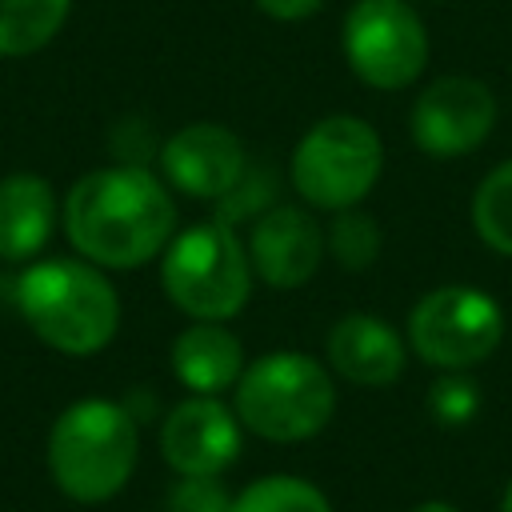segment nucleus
Segmentation results:
<instances>
[{"label":"nucleus","mask_w":512,"mask_h":512,"mask_svg":"<svg viewBox=\"0 0 512 512\" xmlns=\"http://www.w3.org/2000/svg\"><path fill=\"white\" fill-rule=\"evenodd\" d=\"M408 512H460V508H452V504H444V500H424V504H416V508H408Z\"/></svg>","instance_id":"nucleus-23"},{"label":"nucleus","mask_w":512,"mask_h":512,"mask_svg":"<svg viewBox=\"0 0 512 512\" xmlns=\"http://www.w3.org/2000/svg\"><path fill=\"white\" fill-rule=\"evenodd\" d=\"M492 128H496V96L488 84H480L472 76L432 80L408 112L412 144L436 160L476 152Z\"/></svg>","instance_id":"nucleus-9"},{"label":"nucleus","mask_w":512,"mask_h":512,"mask_svg":"<svg viewBox=\"0 0 512 512\" xmlns=\"http://www.w3.org/2000/svg\"><path fill=\"white\" fill-rule=\"evenodd\" d=\"M64 232L96 268H140L176 236V204L148 168L112 164L68 188Z\"/></svg>","instance_id":"nucleus-1"},{"label":"nucleus","mask_w":512,"mask_h":512,"mask_svg":"<svg viewBox=\"0 0 512 512\" xmlns=\"http://www.w3.org/2000/svg\"><path fill=\"white\" fill-rule=\"evenodd\" d=\"M244 248H248L252 276L264 280L268 288H280V292L308 284L316 276L324 252H328L320 224L312 220V212H304L296 204L268 208L252 224Z\"/></svg>","instance_id":"nucleus-12"},{"label":"nucleus","mask_w":512,"mask_h":512,"mask_svg":"<svg viewBox=\"0 0 512 512\" xmlns=\"http://www.w3.org/2000/svg\"><path fill=\"white\" fill-rule=\"evenodd\" d=\"M500 340L504 312L488 292L472 284L428 288L408 312V348L440 372L484 364L500 348Z\"/></svg>","instance_id":"nucleus-7"},{"label":"nucleus","mask_w":512,"mask_h":512,"mask_svg":"<svg viewBox=\"0 0 512 512\" xmlns=\"http://www.w3.org/2000/svg\"><path fill=\"white\" fill-rule=\"evenodd\" d=\"M324 244H328V256L344 272H364L368 264H376L384 236H380L376 216H368L360 208H344V212H332V224L324 232Z\"/></svg>","instance_id":"nucleus-19"},{"label":"nucleus","mask_w":512,"mask_h":512,"mask_svg":"<svg viewBox=\"0 0 512 512\" xmlns=\"http://www.w3.org/2000/svg\"><path fill=\"white\" fill-rule=\"evenodd\" d=\"M336 412L332 376L308 352H268L236 380V416L272 444H300L324 432Z\"/></svg>","instance_id":"nucleus-4"},{"label":"nucleus","mask_w":512,"mask_h":512,"mask_svg":"<svg viewBox=\"0 0 512 512\" xmlns=\"http://www.w3.org/2000/svg\"><path fill=\"white\" fill-rule=\"evenodd\" d=\"M408 4H440V0H408Z\"/></svg>","instance_id":"nucleus-25"},{"label":"nucleus","mask_w":512,"mask_h":512,"mask_svg":"<svg viewBox=\"0 0 512 512\" xmlns=\"http://www.w3.org/2000/svg\"><path fill=\"white\" fill-rule=\"evenodd\" d=\"M500 512H512V480H508V488H504V496H500Z\"/></svg>","instance_id":"nucleus-24"},{"label":"nucleus","mask_w":512,"mask_h":512,"mask_svg":"<svg viewBox=\"0 0 512 512\" xmlns=\"http://www.w3.org/2000/svg\"><path fill=\"white\" fill-rule=\"evenodd\" d=\"M344 60L380 92L408 88L428 64V32L408 0H356L344 16Z\"/></svg>","instance_id":"nucleus-8"},{"label":"nucleus","mask_w":512,"mask_h":512,"mask_svg":"<svg viewBox=\"0 0 512 512\" xmlns=\"http://www.w3.org/2000/svg\"><path fill=\"white\" fill-rule=\"evenodd\" d=\"M240 416L216 396L180 400L160 424V452L180 476H220L240 456Z\"/></svg>","instance_id":"nucleus-11"},{"label":"nucleus","mask_w":512,"mask_h":512,"mask_svg":"<svg viewBox=\"0 0 512 512\" xmlns=\"http://www.w3.org/2000/svg\"><path fill=\"white\" fill-rule=\"evenodd\" d=\"M228 512H332V504L304 476H260L232 496Z\"/></svg>","instance_id":"nucleus-18"},{"label":"nucleus","mask_w":512,"mask_h":512,"mask_svg":"<svg viewBox=\"0 0 512 512\" xmlns=\"http://www.w3.org/2000/svg\"><path fill=\"white\" fill-rule=\"evenodd\" d=\"M428 408H432V416H436L444 428H460V424H468V420L476 416V408H480V388H476L464 372H444V376L432 384V392H428Z\"/></svg>","instance_id":"nucleus-20"},{"label":"nucleus","mask_w":512,"mask_h":512,"mask_svg":"<svg viewBox=\"0 0 512 512\" xmlns=\"http://www.w3.org/2000/svg\"><path fill=\"white\" fill-rule=\"evenodd\" d=\"M172 372L192 396H220L244 372V348L220 320H192L172 340Z\"/></svg>","instance_id":"nucleus-14"},{"label":"nucleus","mask_w":512,"mask_h":512,"mask_svg":"<svg viewBox=\"0 0 512 512\" xmlns=\"http://www.w3.org/2000/svg\"><path fill=\"white\" fill-rule=\"evenodd\" d=\"M248 156L232 128L196 120L176 128L160 148L164 180L192 200H228L244 180Z\"/></svg>","instance_id":"nucleus-10"},{"label":"nucleus","mask_w":512,"mask_h":512,"mask_svg":"<svg viewBox=\"0 0 512 512\" xmlns=\"http://www.w3.org/2000/svg\"><path fill=\"white\" fill-rule=\"evenodd\" d=\"M408 360V344L400 332L372 316V312H348L328 332V364L360 388H388L400 380Z\"/></svg>","instance_id":"nucleus-13"},{"label":"nucleus","mask_w":512,"mask_h":512,"mask_svg":"<svg viewBox=\"0 0 512 512\" xmlns=\"http://www.w3.org/2000/svg\"><path fill=\"white\" fill-rule=\"evenodd\" d=\"M232 496L220 484V476H180L176 488L168 492L164 512H228Z\"/></svg>","instance_id":"nucleus-21"},{"label":"nucleus","mask_w":512,"mask_h":512,"mask_svg":"<svg viewBox=\"0 0 512 512\" xmlns=\"http://www.w3.org/2000/svg\"><path fill=\"white\" fill-rule=\"evenodd\" d=\"M28 328L64 356L100 352L120 328V296L88 260H36L16 280Z\"/></svg>","instance_id":"nucleus-2"},{"label":"nucleus","mask_w":512,"mask_h":512,"mask_svg":"<svg viewBox=\"0 0 512 512\" xmlns=\"http://www.w3.org/2000/svg\"><path fill=\"white\" fill-rule=\"evenodd\" d=\"M472 228L492 252L512 256V160L496 164L476 184V192H472Z\"/></svg>","instance_id":"nucleus-17"},{"label":"nucleus","mask_w":512,"mask_h":512,"mask_svg":"<svg viewBox=\"0 0 512 512\" xmlns=\"http://www.w3.org/2000/svg\"><path fill=\"white\" fill-rule=\"evenodd\" d=\"M140 436L124 404L88 396L68 404L48 432V468L56 488L76 504L112 500L136 468Z\"/></svg>","instance_id":"nucleus-3"},{"label":"nucleus","mask_w":512,"mask_h":512,"mask_svg":"<svg viewBox=\"0 0 512 512\" xmlns=\"http://www.w3.org/2000/svg\"><path fill=\"white\" fill-rule=\"evenodd\" d=\"M264 16H272V20H304V16H312L324 0H252Z\"/></svg>","instance_id":"nucleus-22"},{"label":"nucleus","mask_w":512,"mask_h":512,"mask_svg":"<svg viewBox=\"0 0 512 512\" xmlns=\"http://www.w3.org/2000/svg\"><path fill=\"white\" fill-rule=\"evenodd\" d=\"M56 228V196L44 176L12 172L0 180V260H32Z\"/></svg>","instance_id":"nucleus-15"},{"label":"nucleus","mask_w":512,"mask_h":512,"mask_svg":"<svg viewBox=\"0 0 512 512\" xmlns=\"http://www.w3.org/2000/svg\"><path fill=\"white\" fill-rule=\"evenodd\" d=\"M72 0H0V56L40 52L68 20Z\"/></svg>","instance_id":"nucleus-16"},{"label":"nucleus","mask_w":512,"mask_h":512,"mask_svg":"<svg viewBox=\"0 0 512 512\" xmlns=\"http://www.w3.org/2000/svg\"><path fill=\"white\" fill-rule=\"evenodd\" d=\"M384 172V144L360 116L316 120L292 152V188L308 208L344 212L356 208Z\"/></svg>","instance_id":"nucleus-6"},{"label":"nucleus","mask_w":512,"mask_h":512,"mask_svg":"<svg viewBox=\"0 0 512 512\" xmlns=\"http://www.w3.org/2000/svg\"><path fill=\"white\" fill-rule=\"evenodd\" d=\"M168 300L192 320H232L252 296L248 248L224 220H200L176 232L160 260Z\"/></svg>","instance_id":"nucleus-5"}]
</instances>
